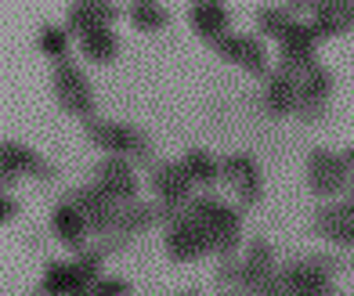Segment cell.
Here are the masks:
<instances>
[{"label": "cell", "mask_w": 354, "mask_h": 296, "mask_svg": "<svg viewBox=\"0 0 354 296\" xmlns=\"http://www.w3.org/2000/svg\"><path fill=\"white\" fill-rule=\"evenodd\" d=\"M47 51H62V37H58V33H47Z\"/></svg>", "instance_id": "6da1fadb"}]
</instances>
